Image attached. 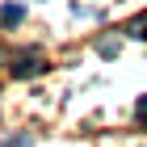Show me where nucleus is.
<instances>
[{
	"label": "nucleus",
	"instance_id": "obj_1",
	"mask_svg": "<svg viewBox=\"0 0 147 147\" xmlns=\"http://www.w3.org/2000/svg\"><path fill=\"white\" fill-rule=\"evenodd\" d=\"M42 71H46V63H42V55H38V51H25V55L17 59V63H13V76H17V80L42 76Z\"/></svg>",
	"mask_w": 147,
	"mask_h": 147
},
{
	"label": "nucleus",
	"instance_id": "obj_2",
	"mask_svg": "<svg viewBox=\"0 0 147 147\" xmlns=\"http://www.w3.org/2000/svg\"><path fill=\"white\" fill-rule=\"evenodd\" d=\"M25 21V4H0V25H21Z\"/></svg>",
	"mask_w": 147,
	"mask_h": 147
},
{
	"label": "nucleus",
	"instance_id": "obj_3",
	"mask_svg": "<svg viewBox=\"0 0 147 147\" xmlns=\"http://www.w3.org/2000/svg\"><path fill=\"white\" fill-rule=\"evenodd\" d=\"M97 51H101L105 59H113V55H118V38H101V42H97Z\"/></svg>",
	"mask_w": 147,
	"mask_h": 147
},
{
	"label": "nucleus",
	"instance_id": "obj_4",
	"mask_svg": "<svg viewBox=\"0 0 147 147\" xmlns=\"http://www.w3.org/2000/svg\"><path fill=\"white\" fill-rule=\"evenodd\" d=\"M130 34H135V38H147V17H135V21H130Z\"/></svg>",
	"mask_w": 147,
	"mask_h": 147
},
{
	"label": "nucleus",
	"instance_id": "obj_5",
	"mask_svg": "<svg viewBox=\"0 0 147 147\" xmlns=\"http://www.w3.org/2000/svg\"><path fill=\"white\" fill-rule=\"evenodd\" d=\"M135 113H139V122L147 126V97H143V101H139V109H135Z\"/></svg>",
	"mask_w": 147,
	"mask_h": 147
}]
</instances>
